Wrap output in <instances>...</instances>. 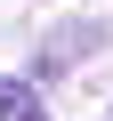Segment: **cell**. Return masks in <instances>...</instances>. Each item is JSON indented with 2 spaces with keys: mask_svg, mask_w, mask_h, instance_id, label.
Returning <instances> with one entry per match:
<instances>
[{
  "mask_svg": "<svg viewBox=\"0 0 113 121\" xmlns=\"http://www.w3.org/2000/svg\"><path fill=\"white\" fill-rule=\"evenodd\" d=\"M0 121H48L40 113V89L16 81V73H0Z\"/></svg>",
  "mask_w": 113,
  "mask_h": 121,
  "instance_id": "6da1fadb",
  "label": "cell"
},
{
  "mask_svg": "<svg viewBox=\"0 0 113 121\" xmlns=\"http://www.w3.org/2000/svg\"><path fill=\"white\" fill-rule=\"evenodd\" d=\"M97 40H105L97 24H73V32H56V40H48V56H40V73H56V65H65V56H89Z\"/></svg>",
  "mask_w": 113,
  "mask_h": 121,
  "instance_id": "7a4b0ae2",
  "label": "cell"
}]
</instances>
